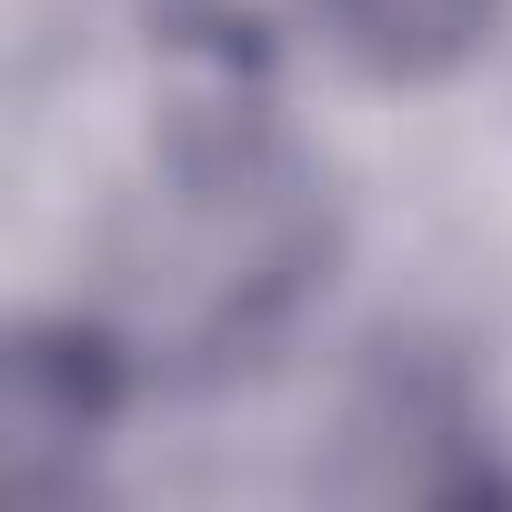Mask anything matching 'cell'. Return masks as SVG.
Here are the masks:
<instances>
[{"label": "cell", "mask_w": 512, "mask_h": 512, "mask_svg": "<svg viewBox=\"0 0 512 512\" xmlns=\"http://www.w3.org/2000/svg\"><path fill=\"white\" fill-rule=\"evenodd\" d=\"M111 402H121L111 342H91V332H21L11 382H0V432H11L0 442V482H11L21 502L71 492L91 432L111 422Z\"/></svg>", "instance_id": "cell-1"}, {"label": "cell", "mask_w": 512, "mask_h": 512, "mask_svg": "<svg viewBox=\"0 0 512 512\" xmlns=\"http://www.w3.org/2000/svg\"><path fill=\"white\" fill-rule=\"evenodd\" d=\"M312 11H322V31H332L362 71H382V81H432V71H452V61L492 31L502 0H312Z\"/></svg>", "instance_id": "cell-2"}]
</instances>
